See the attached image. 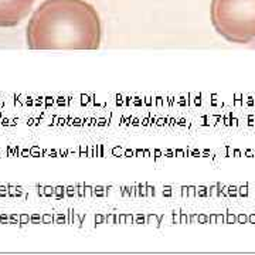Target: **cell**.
<instances>
[{
	"mask_svg": "<svg viewBox=\"0 0 255 255\" xmlns=\"http://www.w3.org/2000/svg\"><path fill=\"white\" fill-rule=\"evenodd\" d=\"M101 41L100 14L85 0H46L26 28L30 50H98Z\"/></svg>",
	"mask_w": 255,
	"mask_h": 255,
	"instance_id": "6da1fadb",
	"label": "cell"
},
{
	"mask_svg": "<svg viewBox=\"0 0 255 255\" xmlns=\"http://www.w3.org/2000/svg\"><path fill=\"white\" fill-rule=\"evenodd\" d=\"M210 18L214 30L230 43L255 41V0H211Z\"/></svg>",
	"mask_w": 255,
	"mask_h": 255,
	"instance_id": "7a4b0ae2",
	"label": "cell"
},
{
	"mask_svg": "<svg viewBox=\"0 0 255 255\" xmlns=\"http://www.w3.org/2000/svg\"><path fill=\"white\" fill-rule=\"evenodd\" d=\"M36 0H0V27L20 24L33 9Z\"/></svg>",
	"mask_w": 255,
	"mask_h": 255,
	"instance_id": "3957f363",
	"label": "cell"
}]
</instances>
